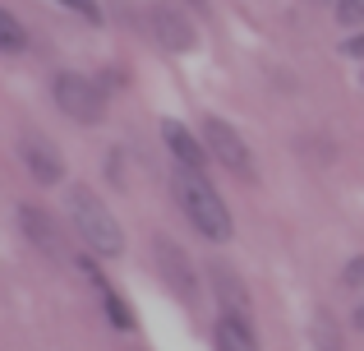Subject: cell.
Segmentation results:
<instances>
[{"mask_svg":"<svg viewBox=\"0 0 364 351\" xmlns=\"http://www.w3.org/2000/svg\"><path fill=\"white\" fill-rule=\"evenodd\" d=\"M65 213H70V226L79 231V241L88 245L92 254H102V259H116V254L124 250L120 222L111 217V208L102 204V199L92 194L88 185H74L70 194H65Z\"/></svg>","mask_w":364,"mask_h":351,"instance_id":"cell-1","label":"cell"},{"mask_svg":"<svg viewBox=\"0 0 364 351\" xmlns=\"http://www.w3.org/2000/svg\"><path fill=\"white\" fill-rule=\"evenodd\" d=\"M341 282H346V287L364 282V259H350V263H346V278H341Z\"/></svg>","mask_w":364,"mask_h":351,"instance_id":"cell-15","label":"cell"},{"mask_svg":"<svg viewBox=\"0 0 364 351\" xmlns=\"http://www.w3.org/2000/svg\"><path fill=\"white\" fill-rule=\"evenodd\" d=\"M176 194H180L185 217L194 222V231H203L208 241H231V213H226V199L213 189V180H208L203 172H189V167H180Z\"/></svg>","mask_w":364,"mask_h":351,"instance_id":"cell-2","label":"cell"},{"mask_svg":"<svg viewBox=\"0 0 364 351\" xmlns=\"http://www.w3.org/2000/svg\"><path fill=\"white\" fill-rule=\"evenodd\" d=\"M318 5H323V0H318Z\"/></svg>","mask_w":364,"mask_h":351,"instance_id":"cell-19","label":"cell"},{"mask_svg":"<svg viewBox=\"0 0 364 351\" xmlns=\"http://www.w3.org/2000/svg\"><path fill=\"white\" fill-rule=\"evenodd\" d=\"M213 342H217V351H263L254 342V333H249V324L226 319V315H222V324L213 328Z\"/></svg>","mask_w":364,"mask_h":351,"instance_id":"cell-11","label":"cell"},{"mask_svg":"<svg viewBox=\"0 0 364 351\" xmlns=\"http://www.w3.org/2000/svg\"><path fill=\"white\" fill-rule=\"evenodd\" d=\"M203 144H208V153L217 157L222 167H231L235 176H245V180H254V162H249V144L240 135H235L226 120H217V116H208L203 120Z\"/></svg>","mask_w":364,"mask_h":351,"instance_id":"cell-4","label":"cell"},{"mask_svg":"<svg viewBox=\"0 0 364 351\" xmlns=\"http://www.w3.org/2000/svg\"><path fill=\"white\" fill-rule=\"evenodd\" d=\"M51 98H55V107H60L70 120H79V125H102V120H107V93H102L92 79L55 74Z\"/></svg>","mask_w":364,"mask_h":351,"instance_id":"cell-3","label":"cell"},{"mask_svg":"<svg viewBox=\"0 0 364 351\" xmlns=\"http://www.w3.org/2000/svg\"><path fill=\"white\" fill-rule=\"evenodd\" d=\"M161 139H166V148L171 153H176V162L180 167H189V172H203V148H198V139L189 135L185 125H176V120H166V125H161Z\"/></svg>","mask_w":364,"mask_h":351,"instance_id":"cell-9","label":"cell"},{"mask_svg":"<svg viewBox=\"0 0 364 351\" xmlns=\"http://www.w3.org/2000/svg\"><path fill=\"white\" fill-rule=\"evenodd\" d=\"M346 56H364V37H350V42H346Z\"/></svg>","mask_w":364,"mask_h":351,"instance_id":"cell-16","label":"cell"},{"mask_svg":"<svg viewBox=\"0 0 364 351\" xmlns=\"http://www.w3.org/2000/svg\"><path fill=\"white\" fill-rule=\"evenodd\" d=\"M208 273H213V291H217V300H222L226 319H240V324H249V291L240 287V278H235L226 263H208Z\"/></svg>","mask_w":364,"mask_h":351,"instance_id":"cell-7","label":"cell"},{"mask_svg":"<svg viewBox=\"0 0 364 351\" xmlns=\"http://www.w3.org/2000/svg\"><path fill=\"white\" fill-rule=\"evenodd\" d=\"M157 263H161V278L166 287L176 291L180 300H194V273H189V259L176 250L171 241H157Z\"/></svg>","mask_w":364,"mask_h":351,"instance_id":"cell-8","label":"cell"},{"mask_svg":"<svg viewBox=\"0 0 364 351\" xmlns=\"http://www.w3.org/2000/svg\"><path fill=\"white\" fill-rule=\"evenodd\" d=\"M148 28L152 37H157L166 51H194V23H189V14H180L176 5H152L148 9Z\"/></svg>","mask_w":364,"mask_h":351,"instance_id":"cell-5","label":"cell"},{"mask_svg":"<svg viewBox=\"0 0 364 351\" xmlns=\"http://www.w3.org/2000/svg\"><path fill=\"white\" fill-rule=\"evenodd\" d=\"M65 9H74L79 19H88V23H102V9H97V0H60Z\"/></svg>","mask_w":364,"mask_h":351,"instance_id":"cell-14","label":"cell"},{"mask_svg":"<svg viewBox=\"0 0 364 351\" xmlns=\"http://www.w3.org/2000/svg\"><path fill=\"white\" fill-rule=\"evenodd\" d=\"M23 46H28L23 23H18V19L9 14L5 5H0V51H23Z\"/></svg>","mask_w":364,"mask_h":351,"instance_id":"cell-12","label":"cell"},{"mask_svg":"<svg viewBox=\"0 0 364 351\" xmlns=\"http://www.w3.org/2000/svg\"><path fill=\"white\" fill-rule=\"evenodd\" d=\"M355 328H364V305H360V310H355Z\"/></svg>","mask_w":364,"mask_h":351,"instance_id":"cell-17","label":"cell"},{"mask_svg":"<svg viewBox=\"0 0 364 351\" xmlns=\"http://www.w3.org/2000/svg\"><path fill=\"white\" fill-rule=\"evenodd\" d=\"M18 153H23V162H28V172H33V180H42V185H55V180L65 176L60 148H55L46 135H37V130H28V135L18 139Z\"/></svg>","mask_w":364,"mask_h":351,"instance_id":"cell-6","label":"cell"},{"mask_svg":"<svg viewBox=\"0 0 364 351\" xmlns=\"http://www.w3.org/2000/svg\"><path fill=\"white\" fill-rule=\"evenodd\" d=\"M185 5H194V9H208V0H185Z\"/></svg>","mask_w":364,"mask_h":351,"instance_id":"cell-18","label":"cell"},{"mask_svg":"<svg viewBox=\"0 0 364 351\" xmlns=\"http://www.w3.org/2000/svg\"><path fill=\"white\" fill-rule=\"evenodd\" d=\"M18 222H23V231H28V241H33V245H42L46 254H60V241H55V222L42 213V208H18Z\"/></svg>","mask_w":364,"mask_h":351,"instance_id":"cell-10","label":"cell"},{"mask_svg":"<svg viewBox=\"0 0 364 351\" xmlns=\"http://www.w3.org/2000/svg\"><path fill=\"white\" fill-rule=\"evenodd\" d=\"M337 23L341 28H360L364 23V0H337Z\"/></svg>","mask_w":364,"mask_h":351,"instance_id":"cell-13","label":"cell"}]
</instances>
